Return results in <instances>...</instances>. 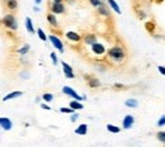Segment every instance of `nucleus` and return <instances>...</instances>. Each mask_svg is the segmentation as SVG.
Here are the masks:
<instances>
[{
  "mask_svg": "<svg viewBox=\"0 0 165 147\" xmlns=\"http://www.w3.org/2000/svg\"><path fill=\"white\" fill-rule=\"evenodd\" d=\"M3 23H4V25L7 27V28H10L13 31H15L18 28V23H17V20H15L13 14H7V15H5L4 19H3Z\"/></svg>",
  "mask_w": 165,
  "mask_h": 147,
  "instance_id": "f257e3e1",
  "label": "nucleus"
},
{
  "mask_svg": "<svg viewBox=\"0 0 165 147\" xmlns=\"http://www.w3.org/2000/svg\"><path fill=\"white\" fill-rule=\"evenodd\" d=\"M108 55H109V57L114 58V60H122L125 57V52L121 47H113L108 51Z\"/></svg>",
  "mask_w": 165,
  "mask_h": 147,
  "instance_id": "f03ea898",
  "label": "nucleus"
},
{
  "mask_svg": "<svg viewBox=\"0 0 165 147\" xmlns=\"http://www.w3.org/2000/svg\"><path fill=\"white\" fill-rule=\"evenodd\" d=\"M62 91L65 93V94H67L69 96L74 98V99H75V100H78V101H80V100H83V99H84L83 96H79V95L76 94V93L71 88H69V86H63V88H62Z\"/></svg>",
  "mask_w": 165,
  "mask_h": 147,
  "instance_id": "7ed1b4c3",
  "label": "nucleus"
},
{
  "mask_svg": "<svg viewBox=\"0 0 165 147\" xmlns=\"http://www.w3.org/2000/svg\"><path fill=\"white\" fill-rule=\"evenodd\" d=\"M50 41L52 42V45H54V47H56L58 51H63V45H62V42L58 40V38L56 36H50Z\"/></svg>",
  "mask_w": 165,
  "mask_h": 147,
  "instance_id": "20e7f679",
  "label": "nucleus"
},
{
  "mask_svg": "<svg viewBox=\"0 0 165 147\" xmlns=\"http://www.w3.org/2000/svg\"><path fill=\"white\" fill-rule=\"evenodd\" d=\"M92 50H93V52L95 53V55H103V53L105 52L104 46H102L100 43H97V42L92 45Z\"/></svg>",
  "mask_w": 165,
  "mask_h": 147,
  "instance_id": "39448f33",
  "label": "nucleus"
},
{
  "mask_svg": "<svg viewBox=\"0 0 165 147\" xmlns=\"http://www.w3.org/2000/svg\"><path fill=\"white\" fill-rule=\"evenodd\" d=\"M134 122H135L134 117L130 116V114H128V116H126V117H125L123 122H122V126H123V128L128 129V128H131V127H132V124H134Z\"/></svg>",
  "mask_w": 165,
  "mask_h": 147,
  "instance_id": "423d86ee",
  "label": "nucleus"
},
{
  "mask_svg": "<svg viewBox=\"0 0 165 147\" xmlns=\"http://www.w3.org/2000/svg\"><path fill=\"white\" fill-rule=\"evenodd\" d=\"M62 66H63V72H65L66 78H69V79H74V78H75V76H74V72H72L71 66H69L66 62H62Z\"/></svg>",
  "mask_w": 165,
  "mask_h": 147,
  "instance_id": "0eeeda50",
  "label": "nucleus"
},
{
  "mask_svg": "<svg viewBox=\"0 0 165 147\" xmlns=\"http://www.w3.org/2000/svg\"><path fill=\"white\" fill-rule=\"evenodd\" d=\"M0 126L5 131H9V129H12V122L8 118H0Z\"/></svg>",
  "mask_w": 165,
  "mask_h": 147,
  "instance_id": "6e6552de",
  "label": "nucleus"
},
{
  "mask_svg": "<svg viewBox=\"0 0 165 147\" xmlns=\"http://www.w3.org/2000/svg\"><path fill=\"white\" fill-rule=\"evenodd\" d=\"M51 9H52V12L56 13V14H61V13L65 12V8H63V5L61 3H55L54 5H52Z\"/></svg>",
  "mask_w": 165,
  "mask_h": 147,
  "instance_id": "1a4fd4ad",
  "label": "nucleus"
},
{
  "mask_svg": "<svg viewBox=\"0 0 165 147\" xmlns=\"http://www.w3.org/2000/svg\"><path fill=\"white\" fill-rule=\"evenodd\" d=\"M87 132H88V126H87V124H80V126L75 129V133L76 134L84 136V134H87Z\"/></svg>",
  "mask_w": 165,
  "mask_h": 147,
  "instance_id": "9d476101",
  "label": "nucleus"
},
{
  "mask_svg": "<svg viewBox=\"0 0 165 147\" xmlns=\"http://www.w3.org/2000/svg\"><path fill=\"white\" fill-rule=\"evenodd\" d=\"M22 94H23L22 91H13V93H10V94H8L7 96H4V98H3V100H4V101H7V100H10V99H14V98L20 96Z\"/></svg>",
  "mask_w": 165,
  "mask_h": 147,
  "instance_id": "9b49d317",
  "label": "nucleus"
},
{
  "mask_svg": "<svg viewBox=\"0 0 165 147\" xmlns=\"http://www.w3.org/2000/svg\"><path fill=\"white\" fill-rule=\"evenodd\" d=\"M66 37L69 38V40L74 41V42H79V41H80V36H79L78 33H75V32H67Z\"/></svg>",
  "mask_w": 165,
  "mask_h": 147,
  "instance_id": "f8f14e48",
  "label": "nucleus"
},
{
  "mask_svg": "<svg viewBox=\"0 0 165 147\" xmlns=\"http://www.w3.org/2000/svg\"><path fill=\"white\" fill-rule=\"evenodd\" d=\"M87 79H88V81H89L90 88H98V86L100 85V83H99V80H98V79L90 78V76H87Z\"/></svg>",
  "mask_w": 165,
  "mask_h": 147,
  "instance_id": "ddd939ff",
  "label": "nucleus"
},
{
  "mask_svg": "<svg viewBox=\"0 0 165 147\" xmlns=\"http://www.w3.org/2000/svg\"><path fill=\"white\" fill-rule=\"evenodd\" d=\"M25 28H27V31L29 32V33H34V28H33V25H32V20L31 18H27L25 19Z\"/></svg>",
  "mask_w": 165,
  "mask_h": 147,
  "instance_id": "4468645a",
  "label": "nucleus"
},
{
  "mask_svg": "<svg viewBox=\"0 0 165 147\" xmlns=\"http://www.w3.org/2000/svg\"><path fill=\"white\" fill-rule=\"evenodd\" d=\"M108 4L110 5V8L114 10L116 13H118V14H121V9H119V7L117 5V3L114 1V0H108Z\"/></svg>",
  "mask_w": 165,
  "mask_h": 147,
  "instance_id": "2eb2a0df",
  "label": "nucleus"
},
{
  "mask_svg": "<svg viewBox=\"0 0 165 147\" xmlns=\"http://www.w3.org/2000/svg\"><path fill=\"white\" fill-rule=\"evenodd\" d=\"M70 107H71V109L74 110V109H83V104L81 103H79L78 100H72L71 103H70Z\"/></svg>",
  "mask_w": 165,
  "mask_h": 147,
  "instance_id": "dca6fc26",
  "label": "nucleus"
},
{
  "mask_svg": "<svg viewBox=\"0 0 165 147\" xmlns=\"http://www.w3.org/2000/svg\"><path fill=\"white\" fill-rule=\"evenodd\" d=\"M107 129L112 133H119V131H121L119 127H116L113 124H107Z\"/></svg>",
  "mask_w": 165,
  "mask_h": 147,
  "instance_id": "f3484780",
  "label": "nucleus"
},
{
  "mask_svg": "<svg viewBox=\"0 0 165 147\" xmlns=\"http://www.w3.org/2000/svg\"><path fill=\"white\" fill-rule=\"evenodd\" d=\"M95 36L94 34H88L87 37H85V42L88 43V45H93V43H95Z\"/></svg>",
  "mask_w": 165,
  "mask_h": 147,
  "instance_id": "a211bd4d",
  "label": "nucleus"
},
{
  "mask_svg": "<svg viewBox=\"0 0 165 147\" xmlns=\"http://www.w3.org/2000/svg\"><path fill=\"white\" fill-rule=\"evenodd\" d=\"M125 104H126L127 107H130V108H136V107H137V100H135V99H128V100H126Z\"/></svg>",
  "mask_w": 165,
  "mask_h": 147,
  "instance_id": "6ab92c4d",
  "label": "nucleus"
},
{
  "mask_svg": "<svg viewBox=\"0 0 165 147\" xmlns=\"http://www.w3.org/2000/svg\"><path fill=\"white\" fill-rule=\"evenodd\" d=\"M7 5H8V8H9V9H17L18 3H17V0H9Z\"/></svg>",
  "mask_w": 165,
  "mask_h": 147,
  "instance_id": "aec40b11",
  "label": "nucleus"
},
{
  "mask_svg": "<svg viewBox=\"0 0 165 147\" xmlns=\"http://www.w3.org/2000/svg\"><path fill=\"white\" fill-rule=\"evenodd\" d=\"M47 19H49V22L52 25H57V20H56L54 14H49V15H47Z\"/></svg>",
  "mask_w": 165,
  "mask_h": 147,
  "instance_id": "412c9836",
  "label": "nucleus"
},
{
  "mask_svg": "<svg viewBox=\"0 0 165 147\" xmlns=\"http://www.w3.org/2000/svg\"><path fill=\"white\" fill-rule=\"evenodd\" d=\"M37 33H38V37L41 38L42 41H47V36L45 34V32L42 31L41 28H38V29H37Z\"/></svg>",
  "mask_w": 165,
  "mask_h": 147,
  "instance_id": "4be33fe9",
  "label": "nucleus"
},
{
  "mask_svg": "<svg viewBox=\"0 0 165 147\" xmlns=\"http://www.w3.org/2000/svg\"><path fill=\"white\" fill-rule=\"evenodd\" d=\"M42 98H43V100H45V101L49 103V101H51L52 99H54V95L50 94V93H46V94H43V96H42Z\"/></svg>",
  "mask_w": 165,
  "mask_h": 147,
  "instance_id": "5701e85b",
  "label": "nucleus"
},
{
  "mask_svg": "<svg viewBox=\"0 0 165 147\" xmlns=\"http://www.w3.org/2000/svg\"><path fill=\"white\" fill-rule=\"evenodd\" d=\"M28 51H29V46L27 45V46H24V47L22 48V50H19L18 52L20 53V55H24V53H25V52H28Z\"/></svg>",
  "mask_w": 165,
  "mask_h": 147,
  "instance_id": "b1692460",
  "label": "nucleus"
},
{
  "mask_svg": "<svg viewBox=\"0 0 165 147\" xmlns=\"http://www.w3.org/2000/svg\"><path fill=\"white\" fill-rule=\"evenodd\" d=\"M158 138L161 141V142H165V133L164 132H159L158 133Z\"/></svg>",
  "mask_w": 165,
  "mask_h": 147,
  "instance_id": "393cba45",
  "label": "nucleus"
},
{
  "mask_svg": "<svg viewBox=\"0 0 165 147\" xmlns=\"http://www.w3.org/2000/svg\"><path fill=\"white\" fill-rule=\"evenodd\" d=\"M99 13H100V14H103V15H109V13H108L107 10H105V9L102 7V5L99 7Z\"/></svg>",
  "mask_w": 165,
  "mask_h": 147,
  "instance_id": "a878e982",
  "label": "nucleus"
},
{
  "mask_svg": "<svg viewBox=\"0 0 165 147\" xmlns=\"http://www.w3.org/2000/svg\"><path fill=\"white\" fill-rule=\"evenodd\" d=\"M90 3H92L94 7H100V5H102V3H100V0H90Z\"/></svg>",
  "mask_w": 165,
  "mask_h": 147,
  "instance_id": "bb28decb",
  "label": "nucleus"
},
{
  "mask_svg": "<svg viewBox=\"0 0 165 147\" xmlns=\"http://www.w3.org/2000/svg\"><path fill=\"white\" fill-rule=\"evenodd\" d=\"M51 58H52V62H54V65H57V57H56V53L52 52V53H51Z\"/></svg>",
  "mask_w": 165,
  "mask_h": 147,
  "instance_id": "cd10ccee",
  "label": "nucleus"
},
{
  "mask_svg": "<svg viewBox=\"0 0 165 147\" xmlns=\"http://www.w3.org/2000/svg\"><path fill=\"white\" fill-rule=\"evenodd\" d=\"M61 112L62 113H72L71 108H61Z\"/></svg>",
  "mask_w": 165,
  "mask_h": 147,
  "instance_id": "c85d7f7f",
  "label": "nucleus"
},
{
  "mask_svg": "<svg viewBox=\"0 0 165 147\" xmlns=\"http://www.w3.org/2000/svg\"><path fill=\"white\" fill-rule=\"evenodd\" d=\"M158 124H159V126H161V127H163L164 124H165V117H161V118H160V121L158 122Z\"/></svg>",
  "mask_w": 165,
  "mask_h": 147,
  "instance_id": "c756f323",
  "label": "nucleus"
},
{
  "mask_svg": "<svg viewBox=\"0 0 165 147\" xmlns=\"http://www.w3.org/2000/svg\"><path fill=\"white\" fill-rule=\"evenodd\" d=\"M158 69H159V71H160V74H161V75H164V74H165V70H164V67H163V66H159Z\"/></svg>",
  "mask_w": 165,
  "mask_h": 147,
  "instance_id": "7c9ffc66",
  "label": "nucleus"
},
{
  "mask_svg": "<svg viewBox=\"0 0 165 147\" xmlns=\"http://www.w3.org/2000/svg\"><path fill=\"white\" fill-rule=\"evenodd\" d=\"M76 118H79V116H78V114H74L72 118H71V121H72V122H75V121H76Z\"/></svg>",
  "mask_w": 165,
  "mask_h": 147,
  "instance_id": "2f4dec72",
  "label": "nucleus"
},
{
  "mask_svg": "<svg viewBox=\"0 0 165 147\" xmlns=\"http://www.w3.org/2000/svg\"><path fill=\"white\" fill-rule=\"evenodd\" d=\"M41 107H42V108H43V109H47V110H50V109H51V108H50V107H47L46 104H42Z\"/></svg>",
  "mask_w": 165,
  "mask_h": 147,
  "instance_id": "473e14b6",
  "label": "nucleus"
},
{
  "mask_svg": "<svg viewBox=\"0 0 165 147\" xmlns=\"http://www.w3.org/2000/svg\"><path fill=\"white\" fill-rule=\"evenodd\" d=\"M54 1H55V3H61L62 0H54Z\"/></svg>",
  "mask_w": 165,
  "mask_h": 147,
  "instance_id": "72a5a7b5",
  "label": "nucleus"
},
{
  "mask_svg": "<svg viewBox=\"0 0 165 147\" xmlns=\"http://www.w3.org/2000/svg\"><path fill=\"white\" fill-rule=\"evenodd\" d=\"M36 3H37V4H40V3H41V0H36Z\"/></svg>",
  "mask_w": 165,
  "mask_h": 147,
  "instance_id": "f704fd0d",
  "label": "nucleus"
}]
</instances>
